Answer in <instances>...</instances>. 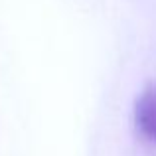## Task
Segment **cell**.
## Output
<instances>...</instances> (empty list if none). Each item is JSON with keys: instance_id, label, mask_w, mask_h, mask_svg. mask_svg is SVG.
I'll list each match as a JSON object with an SVG mask.
<instances>
[{"instance_id": "6da1fadb", "label": "cell", "mask_w": 156, "mask_h": 156, "mask_svg": "<svg viewBox=\"0 0 156 156\" xmlns=\"http://www.w3.org/2000/svg\"><path fill=\"white\" fill-rule=\"evenodd\" d=\"M134 126L142 140L156 144V83L142 89L134 105Z\"/></svg>"}]
</instances>
